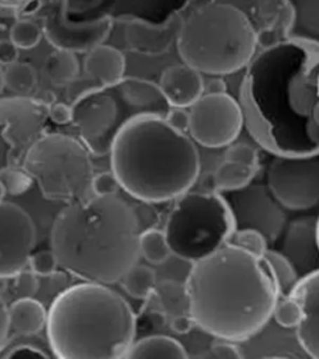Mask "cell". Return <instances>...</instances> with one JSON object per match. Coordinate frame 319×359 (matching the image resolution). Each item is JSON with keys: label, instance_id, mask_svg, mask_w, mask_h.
Masks as SVG:
<instances>
[{"label": "cell", "instance_id": "cell-11", "mask_svg": "<svg viewBox=\"0 0 319 359\" xmlns=\"http://www.w3.org/2000/svg\"><path fill=\"white\" fill-rule=\"evenodd\" d=\"M69 9L70 0H46L40 8L41 29L49 44L55 49L86 54L107 41L114 28L110 15L75 22L69 17Z\"/></svg>", "mask_w": 319, "mask_h": 359}, {"label": "cell", "instance_id": "cell-45", "mask_svg": "<svg viewBox=\"0 0 319 359\" xmlns=\"http://www.w3.org/2000/svg\"><path fill=\"white\" fill-rule=\"evenodd\" d=\"M8 306H6L4 298L0 293V353L4 351L9 333H11V325H9V314H8Z\"/></svg>", "mask_w": 319, "mask_h": 359}, {"label": "cell", "instance_id": "cell-42", "mask_svg": "<svg viewBox=\"0 0 319 359\" xmlns=\"http://www.w3.org/2000/svg\"><path fill=\"white\" fill-rule=\"evenodd\" d=\"M48 118L49 123L59 126L73 123V109L62 102H51L48 107Z\"/></svg>", "mask_w": 319, "mask_h": 359}, {"label": "cell", "instance_id": "cell-50", "mask_svg": "<svg viewBox=\"0 0 319 359\" xmlns=\"http://www.w3.org/2000/svg\"><path fill=\"white\" fill-rule=\"evenodd\" d=\"M317 240H318L319 246V216L317 217Z\"/></svg>", "mask_w": 319, "mask_h": 359}, {"label": "cell", "instance_id": "cell-18", "mask_svg": "<svg viewBox=\"0 0 319 359\" xmlns=\"http://www.w3.org/2000/svg\"><path fill=\"white\" fill-rule=\"evenodd\" d=\"M158 88L170 107L189 109L203 95L202 74L187 64H176L163 69Z\"/></svg>", "mask_w": 319, "mask_h": 359}, {"label": "cell", "instance_id": "cell-37", "mask_svg": "<svg viewBox=\"0 0 319 359\" xmlns=\"http://www.w3.org/2000/svg\"><path fill=\"white\" fill-rule=\"evenodd\" d=\"M13 288L18 298L34 297L40 290L39 276L30 269H22L13 277Z\"/></svg>", "mask_w": 319, "mask_h": 359}, {"label": "cell", "instance_id": "cell-34", "mask_svg": "<svg viewBox=\"0 0 319 359\" xmlns=\"http://www.w3.org/2000/svg\"><path fill=\"white\" fill-rule=\"evenodd\" d=\"M0 182L6 187V195L11 196H20L34 185L33 177L22 166L1 170Z\"/></svg>", "mask_w": 319, "mask_h": 359}, {"label": "cell", "instance_id": "cell-27", "mask_svg": "<svg viewBox=\"0 0 319 359\" xmlns=\"http://www.w3.org/2000/svg\"><path fill=\"white\" fill-rule=\"evenodd\" d=\"M157 280L158 276L155 269L137 262L120 278L118 283L130 297L145 301L151 297Z\"/></svg>", "mask_w": 319, "mask_h": 359}, {"label": "cell", "instance_id": "cell-17", "mask_svg": "<svg viewBox=\"0 0 319 359\" xmlns=\"http://www.w3.org/2000/svg\"><path fill=\"white\" fill-rule=\"evenodd\" d=\"M301 304L303 320L296 331L299 346L309 357L319 359V269L299 277L290 294Z\"/></svg>", "mask_w": 319, "mask_h": 359}, {"label": "cell", "instance_id": "cell-46", "mask_svg": "<svg viewBox=\"0 0 319 359\" xmlns=\"http://www.w3.org/2000/svg\"><path fill=\"white\" fill-rule=\"evenodd\" d=\"M168 325L172 331L179 333V334H186L195 327L194 320L191 318V316H182L179 318H175V320L168 322Z\"/></svg>", "mask_w": 319, "mask_h": 359}, {"label": "cell", "instance_id": "cell-21", "mask_svg": "<svg viewBox=\"0 0 319 359\" xmlns=\"http://www.w3.org/2000/svg\"><path fill=\"white\" fill-rule=\"evenodd\" d=\"M154 309L166 322L182 316H190V302L184 280L165 278L157 280L151 297Z\"/></svg>", "mask_w": 319, "mask_h": 359}, {"label": "cell", "instance_id": "cell-51", "mask_svg": "<svg viewBox=\"0 0 319 359\" xmlns=\"http://www.w3.org/2000/svg\"><path fill=\"white\" fill-rule=\"evenodd\" d=\"M317 86H318V93H319V75H318V80H317Z\"/></svg>", "mask_w": 319, "mask_h": 359}, {"label": "cell", "instance_id": "cell-36", "mask_svg": "<svg viewBox=\"0 0 319 359\" xmlns=\"http://www.w3.org/2000/svg\"><path fill=\"white\" fill-rule=\"evenodd\" d=\"M28 269H32L35 275L39 277H49L55 275L59 269V262L54 251L49 250H41V251H34L29 259Z\"/></svg>", "mask_w": 319, "mask_h": 359}, {"label": "cell", "instance_id": "cell-31", "mask_svg": "<svg viewBox=\"0 0 319 359\" xmlns=\"http://www.w3.org/2000/svg\"><path fill=\"white\" fill-rule=\"evenodd\" d=\"M44 38L41 25L25 17L18 18L9 30V39L20 50H30Z\"/></svg>", "mask_w": 319, "mask_h": 359}, {"label": "cell", "instance_id": "cell-4", "mask_svg": "<svg viewBox=\"0 0 319 359\" xmlns=\"http://www.w3.org/2000/svg\"><path fill=\"white\" fill-rule=\"evenodd\" d=\"M247 67L243 91L253 121H262L272 133L301 128L319 137V46L280 41Z\"/></svg>", "mask_w": 319, "mask_h": 359}, {"label": "cell", "instance_id": "cell-6", "mask_svg": "<svg viewBox=\"0 0 319 359\" xmlns=\"http://www.w3.org/2000/svg\"><path fill=\"white\" fill-rule=\"evenodd\" d=\"M176 45L184 64L210 76H222L248 67L257 50L258 35L237 6L208 3L181 24Z\"/></svg>", "mask_w": 319, "mask_h": 359}, {"label": "cell", "instance_id": "cell-22", "mask_svg": "<svg viewBox=\"0 0 319 359\" xmlns=\"http://www.w3.org/2000/svg\"><path fill=\"white\" fill-rule=\"evenodd\" d=\"M287 6L291 11L288 39L319 46V0H287Z\"/></svg>", "mask_w": 319, "mask_h": 359}, {"label": "cell", "instance_id": "cell-30", "mask_svg": "<svg viewBox=\"0 0 319 359\" xmlns=\"http://www.w3.org/2000/svg\"><path fill=\"white\" fill-rule=\"evenodd\" d=\"M264 259L269 262V267L273 272L280 296L290 294L292 288L296 286L299 275L291 262L282 253L273 250H267L264 253Z\"/></svg>", "mask_w": 319, "mask_h": 359}, {"label": "cell", "instance_id": "cell-43", "mask_svg": "<svg viewBox=\"0 0 319 359\" xmlns=\"http://www.w3.org/2000/svg\"><path fill=\"white\" fill-rule=\"evenodd\" d=\"M165 120L168 121L170 126L174 129L179 130L181 133L189 131V125H190V112L184 107H170Z\"/></svg>", "mask_w": 319, "mask_h": 359}, {"label": "cell", "instance_id": "cell-23", "mask_svg": "<svg viewBox=\"0 0 319 359\" xmlns=\"http://www.w3.org/2000/svg\"><path fill=\"white\" fill-rule=\"evenodd\" d=\"M11 331L20 336H34L45 330L48 309L34 297L18 298L8 309Z\"/></svg>", "mask_w": 319, "mask_h": 359}, {"label": "cell", "instance_id": "cell-28", "mask_svg": "<svg viewBox=\"0 0 319 359\" xmlns=\"http://www.w3.org/2000/svg\"><path fill=\"white\" fill-rule=\"evenodd\" d=\"M140 257L154 266L166 264L172 257V251L163 230L150 227L141 231L139 238Z\"/></svg>", "mask_w": 319, "mask_h": 359}, {"label": "cell", "instance_id": "cell-40", "mask_svg": "<svg viewBox=\"0 0 319 359\" xmlns=\"http://www.w3.org/2000/svg\"><path fill=\"white\" fill-rule=\"evenodd\" d=\"M4 351V353H0V357L3 358H49V354L43 348L28 343H20Z\"/></svg>", "mask_w": 319, "mask_h": 359}, {"label": "cell", "instance_id": "cell-10", "mask_svg": "<svg viewBox=\"0 0 319 359\" xmlns=\"http://www.w3.org/2000/svg\"><path fill=\"white\" fill-rule=\"evenodd\" d=\"M46 101L32 96L0 97V171L22 166L49 123Z\"/></svg>", "mask_w": 319, "mask_h": 359}, {"label": "cell", "instance_id": "cell-48", "mask_svg": "<svg viewBox=\"0 0 319 359\" xmlns=\"http://www.w3.org/2000/svg\"><path fill=\"white\" fill-rule=\"evenodd\" d=\"M6 88V80H4V67L0 65V94L3 93V90Z\"/></svg>", "mask_w": 319, "mask_h": 359}, {"label": "cell", "instance_id": "cell-38", "mask_svg": "<svg viewBox=\"0 0 319 359\" xmlns=\"http://www.w3.org/2000/svg\"><path fill=\"white\" fill-rule=\"evenodd\" d=\"M120 190H121V186L111 170L94 175V179L91 182V191L94 196H115L118 195Z\"/></svg>", "mask_w": 319, "mask_h": 359}, {"label": "cell", "instance_id": "cell-24", "mask_svg": "<svg viewBox=\"0 0 319 359\" xmlns=\"http://www.w3.org/2000/svg\"><path fill=\"white\" fill-rule=\"evenodd\" d=\"M125 358H189L186 348L172 337L154 334L134 341Z\"/></svg>", "mask_w": 319, "mask_h": 359}, {"label": "cell", "instance_id": "cell-20", "mask_svg": "<svg viewBox=\"0 0 319 359\" xmlns=\"http://www.w3.org/2000/svg\"><path fill=\"white\" fill-rule=\"evenodd\" d=\"M84 70L99 86L116 84L125 78L126 57L118 48L104 43L85 54Z\"/></svg>", "mask_w": 319, "mask_h": 359}, {"label": "cell", "instance_id": "cell-16", "mask_svg": "<svg viewBox=\"0 0 319 359\" xmlns=\"http://www.w3.org/2000/svg\"><path fill=\"white\" fill-rule=\"evenodd\" d=\"M280 253L291 262L299 277L319 269L317 217L306 216L292 221L283 231Z\"/></svg>", "mask_w": 319, "mask_h": 359}, {"label": "cell", "instance_id": "cell-9", "mask_svg": "<svg viewBox=\"0 0 319 359\" xmlns=\"http://www.w3.org/2000/svg\"><path fill=\"white\" fill-rule=\"evenodd\" d=\"M235 230L230 208L216 192H186L165 221L172 255L190 264L219 250Z\"/></svg>", "mask_w": 319, "mask_h": 359}, {"label": "cell", "instance_id": "cell-39", "mask_svg": "<svg viewBox=\"0 0 319 359\" xmlns=\"http://www.w3.org/2000/svg\"><path fill=\"white\" fill-rule=\"evenodd\" d=\"M46 0H0V9L11 11L18 17H27L34 11H39Z\"/></svg>", "mask_w": 319, "mask_h": 359}, {"label": "cell", "instance_id": "cell-19", "mask_svg": "<svg viewBox=\"0 0 319 359\" xmlns=\"http://www.w3.org/2000/svg\"><path fill=\"white\" fill-rule=\"evenodd\" d=\"M123 39L130 50L144 55H160L168 50L174 32L163 25H154L137 18L125 15Z\"/></svg>", "mask_w": 319, "mask_h": 359}, {"label": "cell", "instance_id": "cell-12", "mask_svg": "<svg viewBox=\"0 0 319 359\" xmlns=\"http://www.w3.org/2000/svg\"><path fill=\"white\" fill-rule=\"evenodd\" d=\"M190 125L187 134L198 145L222 149L235 142L245 123L240 102L224 94H203L189 107Z\"/></svg>", "mask_w": 319, "mask_h": 359}, {"label": "cell", "instance_id": "cell-2", "mask_svg": "<svg viewBox=\"0 0 319 359\" xmlns=\"http://www.w3.org/2000/svg\"><path fill=\"white\" fill-rule=\"evenodd\" d=\"M141 226L133 205L115 196H91L65 205L50 230L59 267L80 280L118 283L139 262Z\"/></svg>", "mask_w": 319, "mask_h": 359}, {"label": "cell", "instance_id": "cell-14", "mask_svg": "<svg viewBox=\"0 0 319 359\" xmlns=\"http://www.w3.org/2000/svg\"><path fill=\"white\" fill-rule=\"evenodd\" d=\"M229 194L226 201L235 229L258 231L267 238L269 243L280 238L286 229V212L267 185L251 182L243 189Z\"/></svg>", "mask_w": 319, "mask_h": 359}, {"label": "cell", "instance_id": "cell-13", "mask_svg": "<svg viewBox=\"0 0 319 359\" xmlns=\"http://www.w3.org/2000/svg\"><path fill=\"white\" fill-rule=\"evenodd\" d=\"M267 187L287 210L315 208L319 205L318 157H276L267 170Z\"/></svg>", "mask_w": 319, "mask_h": 359}, {"label": "cell", "instance_id": "cell-41", "mask_svg": "<svg viewBox=\"0 0 319 359\" xmlns=\"http://www.w3.org/2000/svg\"><path fill=\"white\" fill-rule=\"evenodd\" d=\"M211 355L215 358L219 359H242L243 353L241 352V348L238 347V344L232 341H216L211 344L210 347Z\"/></svg>", "mask_w": 319, "mask_h": 359}, {"label": "cell", "instance_id": "cell-33", "mask_svg": "<svg viewBox=\"0 0 319 359\" xmlns=\"http://www.w3.org/2000/svg\"><path fill=\"white\" fill-rule=\"evenodd\" d=\"M272 318L283 328L296 330L302 322L303 309L298 301L291 296H280L276 303Z\"/></svg>", "mask_w": 319, "mask_h": 359}, {"label": "cell", "instance_id": "cell-1", "mask_svg": "<svg viewBox=\"0 0 319 359\" xmlns=\"http://www.w3.org/2000/svg\"><path fill=\"white\" fill-rule=\"evenodd\" d=\"M185 285L195 327L236 343L264 330L280 297L264 257L230 243L191 264Z\"/></svg>", "mask_w": 319, "mask_h": 359}, {"label": "cell", "instance_id": "cell-7", "mask_svg": "<svg viewBox=\"0 0 319 359\" xmlns=\"http://www.w3.org/2000/svg\"><path fill=\"white\" fill-rule=\"evenodd\" d=\"M73 123L93 156H107L120 129L140 115L166 116L170 105L156 83L125 76L116 84L95 86L76 97Z\"/></svg>", "mask_w": 319, "mask_h": 359}, {"label": "cell", "instance_id": "cell-44", "mask_svg": "<svg viewBox=\"0 0 319 359\" xmlns=\"http://www.w3.org/2000/svg\"><path fill=\"white\" fill-rule=\"evenodd\" d=\"M20 56V49L9 38L0 39V65L6 67L18 62Z\"/></svg>", "mask_w": 319, "mask_h": 359}, {"label": "cell", "instance_id": "cell-25", "mask_svg": "<svg viewBox=\"0 0 319 359\" xmlns=\"http://www.w3.org/2000/svg\"><path fill=\"white\" fill-rule=\"evenodd\" d=\"M257 171L258 168L224 160V163L215 170L211 177L213 189L219 192L240 190L252 182Z\"/></svg>", "mask_w": 319, "mask_h": 359}, {"label": "cell", "instance_id": "cell-3", "mask_svg": "<svg viewBox=\"0 0 319 359\" xmlns=\"http://www.w3.org/2000/svg\"><path fill=\"white\" fill-rule=\"evenodd\" d=\"M109 156L121 190L151 205L177 200L201 171L196 142L158 115H140L125 123Z\"/></svg>", "mask_w": 319, "mask_h": 359}, {"label": "cell", "instance_id": "cell-49", "mask_svg": "<svg viewBox=\"0 0 319 359\" xmlns=\"http://www.w3.org/2000/svg\"><path fill=\"white\" fill-rule=\"evenodd\" d=\"M6 196V187H4V186H3V184H1V182H0V201H1V200H4V197Z\"/></svg>", "mask_w": 319, "mask_h": 359}, {"label": "cell", "instance_id": "cell-32", "mask_svg": "<svg viewBox=\"0 0 319 359\" xmlns=\"http://www.w3.org/2000/svg\"><path fill=\"white\" fill-rule=\"evenodd\" d=\"M226 243L240 247L247 252L264 257L269 250V241L261 232L252 229H235Z\"/></svg>", "mask_w": 319, "mask_h": 359}, {"label": "cell", "instance_id": "cell-5", "mask_svg": "<svg viewBox=\"0 0 319 359\" xmlns=\"http://www.w3.org/2000/svg\"><path fill=\"white\" fill-rule=\"evenodd\" d=\"M136 314L109 285L83 280L56 296L48 309L46 337L60 359H118L134 343Z\"/></svg>", "mask_w": 319, "mask_h": 359}, {"label": "cell", "instance_id": "cell-15", "mask_svg": "<svg viewBox=\"0 0 319 359\" xmlns=\"http://www.w3.org/2000/svg\"><path fill=\"white\" fill-rule=\"evenodd\" d=\"M38 241L34 219L14 202L0 201V278L11 280L28 269Z\"/></svg>", "mask_w": 319, "mask_h": 359}, {"label": "cell", "instance_id": "cell-26", "mask_svg": "<svg viewBox=\"0 0 319 359\" xmlns=\"http://www.w3.org/2000/svg\"><path fill=\"white\" fill-rule=\"evenodd\" d=\"M78 54L69 50L55 49L46 57L44 72L46 78L55 86L72 84L80 74Z\"/></svg>", "mask_w": 319, "mask_h": 359}, {"label": "cell", "instance_id": "cell-47", "mask_svg": "<svg viewBox=\"0 0 319 359\" xmlns=\"http://www.w3.org/2000/svg\"><path fill=\"white\" fill-rule=\"evenodd\" d=\"M227 93V84L221 76H213L205 81L203 94H224Z\"/></svg>", "mask_w": 319, "mask_h": 359}, {"label": "cell", "instance_id": "cell-29", "mask_svg": "<svg viewBox=\"0 0 319 359\" xmlns=\"http://www.w3.org/2000/svg\"><path fill=\"white\" fill-rule=\"evenodd\" d=\"M6 88L22 96H28L38 85V72L29 62H13L4 67Z\"/></svg>", "mask_w": 319, "mask_h": 359}, {"label": "cell", "instance_id": "cell-8", "mask_svg": "<svg viewBox=\"0 0 319 359\" xmlns=\"http://www.w3.org/2000/svg\"><path fill=\"white\" fill-rule=\"evenodd\" d=\"M84 142L70 135L45 133L30 147L22 168L33 177L41 195L65 205L93 195L95 168Z\"/></svg>", "mask_w": 319, "mask_h": 359}, {"label": "cell", "instance_id": "cell-35", "mask_svg": "<svg viewBox=\"0 0 319 359\" xmlns=\"http://www.w3.org/2000/svg\"><path fill=\"white\" fill-rule=\"evenodd\" d=\"M224 160L242 163L250 168H259V155L253 146L245 142H232L224 151Z\"/></svg>", "mask_w": 319, "mask_h": 359}]
</instances>
